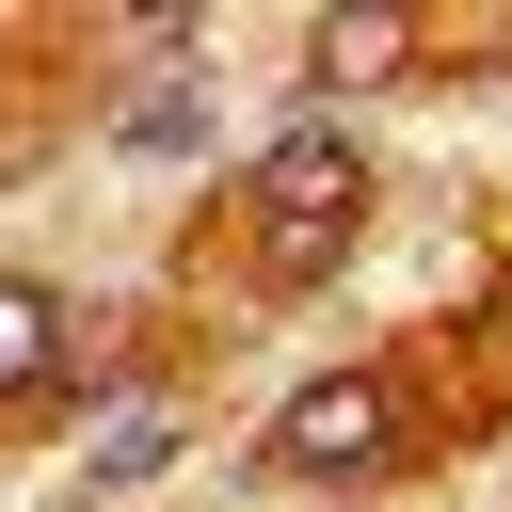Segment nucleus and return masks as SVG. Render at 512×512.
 <instances>
[{
    "instance_id": "obj_1",
    "label": "nucleus",
    "mask_w": 512,
    "mask_h": 512,
    "mask_svg": "<svg viewBox=\"0 0 512 512\" xmlns=\"http://www.w3.org/2000/svg\"><path fill=\"white\" fill-rule=\"evenodd\" d=\"M352 208H368V144H352L336 112H304V128L256 144V256H272V272H320V256L352 240Z\"/></svg>"
},
{
    "instance_id": "obj_6",
    "label": "nucleus",
    "mask_w": 512,
    "mask_h": 512,
    "mask_svg": "<svg viewBox=\"0 0 512 512\" xmlns=\"http://www.w3.org/2000/svg\"><path fill=\"white\" fill-rule=\"evenodd\" d=\"M160 464H176V416H112V432L80 448V480H96V496H128V480H160Z\"/></svg>"
},
{
    "instance_id": "obj_4",
    "label": "nucleus",
    "mask_w": 512,
    "mask_h": 512,
    "mask_svg": "<svg viewBox=\"0 0 512 512\" xmlns=\"http://www.w3.org/2000/svg\"><path fill=\"white\" fill-rule=\"evenodd\" d=\"M48 352H64V304H48V272H0V400H16V384H48Z\"/></svg>"
},
{
    "instance_id": "obj_5",
    "label": "nucleus",
    "mask_w": 512,
    "mask_h": 512,
    "mask_svg": "<svg viewBox=\"0 0 512 512\" xmlns=\"http://www.w3.org/2000/svg\"><path fill=\"white\" fill-rule=\"evenodd\" d=\"M400 48H416V32L352 0V16H320V48H304V64H320V80H400Z\"/></svg>"
},
{
    "instance_id": "obj_2",
    "label": "nucleus",
    "mask_w": 512,
    "mask_h": 512,
    "mask_svg": "<svg viewBox=\"0 0 512 512\" xmlns=\"http://www.w3.org/2000/svg\"><path fill=\"white\" fill-rule=\"evenodd\" d=\"M384 432H400V384H384V368H320V384L272 416V464H288V480H352V464H384Z\"/></svg>"
},
{
    "instance_id": "obj_3",
    "label": "nucleus",
    "mask_w": 512,
    "mask_h": 512,
    "mask_svg": "<svg viewBox=\"0 0 512 512\" xmlns=\"http://www.w3.org/2000/svg\"><path fill=\"white\" fill-rule=\"evenodd\" d=\"M192 128H208V80H192V48L160 32V64H144V96H128V160H176Z\"/></svg>"
}]
</instances>
